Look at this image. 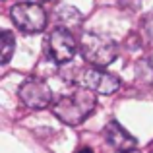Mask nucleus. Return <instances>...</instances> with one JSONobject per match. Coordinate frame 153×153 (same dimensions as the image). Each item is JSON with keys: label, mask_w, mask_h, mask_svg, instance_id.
Masks as SVG:
<instances>
[{"label": "nucleus", "mask_w": 153, "mask_h": 153, "mask_svg": "<svg viewBox=\"0 0 153 153\" xmlns=\"http://www.w3.org/2000/svg\"><path fill=\"white\" fill-rule=\"evenodd\" d=\"M97 107V93L87 87H78L70 95H62L52 105V114L66 126H79L93 114Z\"/></svg>", "instance_id": "1"}, {"label": "nucleus", "mask_w": 153, "mask_h": 153, "mask_svg": "<svg viewBox=\"0 0 153 153\" xmlns=\"http://www.w3.org/2000/svg\"><path fill=\"white\" fill-rule=\"evenodd\" d=\"M79 54L93 68H107L118 56V45L111 37L93 31H85L79 37Z\"/></svg>", "instance_id": "2"}, {"label": "nucleus", "mask_w": 153, "mask_h": 153, "mask_svg": "<svg viewBox=\"0 0 153 153\" xmlns=\"http://www.w3.org/2000/svg\"><path fill=\"white\" fill-rule=\"evenodd\" d=\"M10 19L22 33H41L49 23L47 10L37 2H18L10 8Z\"/></svg>", "instance_id": "3"}, {"label": "nucleus", "mask_w": 153, "mask_h": 153, "mask_svg": "<svg viewBox=\"0 0 153 153\" xmlns=\"http://www.w3.org/2000/svg\"><path fill=\"white\" fill-rule=\"evenodd\" d=\"M43 47H45L47 58L52 60L54 64H60V66L68 64L79 51V43L76 41L74 33L68 29H62V27H54L51 33H47Z\"/></svg>", "instance_id": "4"}, {"label": "nucleus", "mask_w": 153, "mask_h": 153, "mask_svg": "<svg viewBox=\"0 0 153 153\" xmlns=\"http://www.w3.org/2000/svg\"><path fill=\"white\" fill-rule=\"evenodd\" d=\"M18 97L29 108H47L52 103V89L41 78H29L19 85Z\"/></svg>", "instance_id": "5"}, {"label": "nucleus", "mask_w": 153, "mask_h": 153, "mask_svg": "<svg viewBox=\"0 0 153 153\" xmlns=\"http://www.w3.org/2000/svg\"><path fill=\"white\" fill-rule=\"evenodd\" d=\"M83 87L97 95H112L114 91L120 89V79L114 74L107 72L105 68H87L82 74Z\"/></svg>", "instance_id": "6"}, {"label": "nucleus", "mask_w": 153, "mask_h": 153, "mask_svg": "<svg viewBox=\"0 0 153 153\" xmlns=\"http://www.w3.org/2000/svg\"><path fill=\"white\" fill-rule=\"evenodd\" d=\"M103 136H105V140H107V143L116 153H124V151L136 149V138L128 130H124L116 120H111V122L105 126Z\"/></svg>", "instance_id": "7"}, {"label": "nucleus", "mask_w": 153, "mask_h": 153, "mask_svg": "<svg viewBox=\"0 0 153 153\" xmlns=\"http://www.w3.org/2000/svg\"><path fill=\"white\" fill-rule=\"evenodd\" d=\"M52 19H54L56 27H62L68 29L72 33H76L78 29H82L83 25V14L74 6H68V4H60L54 8L52 12Z\"/></svg>", "instance_id": "8"}, {"label": "nucleus", "mask_w": 153, "mask_h": 153, "mask_svg": "<svg viewBox=\"0 0 153 153\" xmlns=\"http://www.w3.org/2000/svg\"><path fill=\"white\" fill-rule=\"evenodd\" d=\"M136 82L142 87H151L153 85V64L149 60H140L136 64Z\"/></svg>", "instance_id": "9"}, {"label": "nucleus", "mask_w": 153, "mask_h": 153, "mask_svg": "<svg viewBox=\"0 0 153 153\" xmlns=\"http://www.w3.org/2000/svg\"><path fill=\"white\" fill-rule=\"evenodd\" d=\"M16 51V37L10 31H2L0 35V54H2V64H8Z\"/></svg>", "instance_id": "10"}, {"label": "nucleus", "mask_w": 153, "mask_h": 153, "mask_svg": "<svg viewBox=\"0 0 153 153\" xmlns=\"http://www.w3.org/2000/svg\"><path fill=\"white\" fill-rule=\"evenodd\" d=\"M140 35H142V39H143V43H146V45L153 47V16H149V18H146L142 22Z\"/></svg>", "instance_id": "11"}, {"label": "nucleus", "mask_w": 153, "mask_h": 153, "mask_svg": "<svg viewBox=\"0 0 153 153\" xmlns=\"http://www.w3.org/2000/svg\"><path fill=\"white\" fill-rule=\"evenodd\" d=\"M76 153H93V149H89V147H82V149H78Z\"/></svg>", "instance_id": "12"}, {"label": "nucleus", "mask_w": 153, "mask_h": 153, "mask_svg": "<svg viewBox=\"0 0 153 153\" xmlns=\"http://www.w3.org/2000/svg\"><path fill=\"white\" fill-rule=\"evenodd\" d=\"M124 153H140V151H136V149H132V151H124Z\"/></svg>", "instance_id": "13"}]
</instances>
